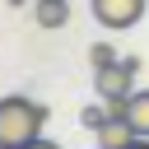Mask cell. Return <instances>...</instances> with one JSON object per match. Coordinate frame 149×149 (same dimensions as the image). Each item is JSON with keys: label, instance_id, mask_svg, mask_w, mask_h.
Segmentation results:
<instances>
[{"label": "cell", "instance_id": "obj_1", "mask_svg": "<svg viewBox=\"0 0 149 149\" xmlns=\"http://www.w3.org/2000/svg\"><path fill=\"white\" fill-rule=\"evenodd\" d=\"M42 126H47V107L23 98V93H9L0 98V149H23L33 140H42Z\"/></svg>", "mask_w": 149, "mask_h": 149}, {"label": "cell", "instance_id": "obj_2", "mask_svg": "<svg viewBox=\"0 0 149 149\" xmlns=\"http://www.w3.org/2000/svg\"><path fill=\"white\" fill-rule=\"evenodd\" d=\"M88 5H93V19H98L102 28L126 33V28H135V23L144 19V5H149V0H88Z\"/></svg>", "mask_w": 149, "mask_h": 149}, {"label": "cell", "instance_id": "obj_3", "mask_svg": "<svg viewBox=\"0 0 149 149\" xmlns=\"http://www.w3.org/2000/svg\"><path fill=\"white\" fill-rule=\"evenodd\" d=\"M130 79H135V74H126L121 61H116L112 70H98V74H93V93H98V98H130V93H135Z\"/></svg>", "mask_w": 149, "mask_h": 149}, {"label": "cell", "instance_id": "obj_4", "mask_svg": "<svg viewBox=\"0 0 149 149\" xmlns=\"http://www.w3.org/2000/svg\"><path fill=\"white\" fill-rule=\"evenodd\" d=\"M135 140H140V135H135V126H130L126 116H112V121L98 130V144H102V149H130Z\"/></svg>", "mask_w": 149, "mask_h": 149}, {"label": "cell", "instance_id": "obj_5", "mask_svg": "<svg viewBox=\"0 0 149 149\" xmlns=\"http://www.w3.org/2000/svg\"><path fill=\"white\" fill-rule=\"evenodd\" d=\"M33 14H37V28L56 33V28H65V23H70V0H37V5H33Z\"/></svg>", "mask_w": 149, "mask_h": 149}, {"label": "cell", "instance_id": "obj_6", "mask_svg": "<svg viewBox=\"0 0 149 149\" xmlns=\"http://www.w3.org/2000/svg\"><path fill=\"white\" fill-rule=\"evenodd\" d=\"M126 121L135 126L140 140H149V88H135V93L126 98Z\"/></svg>", "mask_w": 149, "mask_h": 149}, {"label": "cell", "instance_id": "obj_7", "mask_svg": "<svg viewBox=\"0 0 149 149\" xmlns=\"http://www.w3.org/2000/svg\"><path fill=\"white\" fill-rule=\"evenodd\" d=\"M116 61H121V56H116L112 42H93V47H88V65H93V74H98V70H112Z\"/></svg>", "mask_w": 149, "mask_h": 149}, {"label": "cell", "instance_id": "obj_8", "mask_svg": "<svg viewBox=\"0 0 149 149\" xmlns=\"http://www.w3.org/2000/svg\"><path fill=\"white\" fill-rule=\"evenodd\" d=\"M79 121H84V126H88V130L98 135V130H102V126L112 121V116H107V102H102V98H98V102H88V107L79 112Z\"/></svg>", "mask_w": 149, "mask_h": 149}, {"label": "cell", "instance_id": "obj_9", "mask_svg": "<svg viewBox=\"0 0 149 149\" xmlns=\"http://www.w3.org/2000/svg\"><path fill=\"white\" fill-rule=\"evenodd\" d=\"M23 149H61L56 140H33V144H23Z\"/></svg>", "mask_w": 149, "mask_h": 149}, {"label": "cell", "instance_id": "obj_10", "mask_svg": "<svg viewBox=\"0 0 149 149\" xmlns=\"http://www.w3.org/2000/svg\"><path fill=\"white\" fill-rule=\"evenodd\" d=\"M130 149H149V140H135V144H130Z\"/></svg>", "mask_w": 149, "mask_h": 149}, {"label": "cell", "instance_id": "obj_11", "mask_svg": "<svg viewBox=\"0 0 149 149\" xmlns=\"http://www.w3.org/2000/svg\"><path fill=\"white\" fill-rule=\"evenodd\" d=\"M5 5H9V9H19V5H23V0H5Z\"/></svg>", "mask_w": 149, "mask_h": 149}, {"label": "cell", "instance_id": "obj_12", "mask_svg": "<svg viewBox=\"0 0 149 149\" xmlns=\"http://www.w3.org/2000/svg\"><path fill=\"white\" fill-rule=\"evenodd\" d=\"M98 149H102V144H98Z\"/></svg>", "mask_w": 149, "mask_h": 149}]
</instances>
